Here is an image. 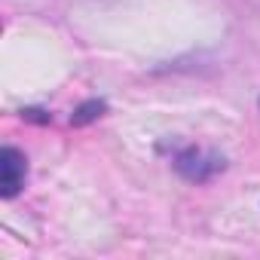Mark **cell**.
<instances>
[{
	"instance_id": "6da1fadb",
	"label": "cell",
	"mask_w": 260,
	"mask_h": 260,
	"mask_svg": "<svg viewBox=\"0 0 260 260\" xmlns=\"http://www.w3.org/2000/svg\"><path fill=\"white\" fill-rule=\"evenodd\" d=\"M226 169V159L217 150H205V147H187L175 156V172L193 184H205L214 175H220Z\"/></svg>"
},
{
	"instance_id": "7a4b0ae2",
	"label": "cell",
	"mask_w": 260,
	"mask_h": 260,
	"mask_svg": "<svg viewBox=\"0 0 260 260\" xmlns=\"http://www.w3.org/2000/svg\"><path fill=\"white\" fill-rule=\"evenodd\" d=\"M25 178H28L25 153L7 144L4 150H0V196H4V199L19 196V190L25 187Z\"/></svg>"
},
{
	"instance_id": "3957f363",
	"label": "cell",
	"mask_w": 260,
	"mask_h": 260,
	"mask_svg": "<svg viewBox=\"0 0 260 260\" xmlns=\"http://www.w3.org/2000/svg\"><path fill=\"white\" fill-rule=\"evenodd\" d=\"M104 110H107V104H104L101 98H89V101H83V104L71 113V125H86V122L98 119Z\"/></svg>"
},
{
	"instance_id": "277c9868",
	"label": "cell",
	"mask_w": 260,
	"mask_h": 260,
	"mask_svg": "<svg viewBox=\"0 0 260 260\" xmlns=\"http://www.w3.org/2000/svg\"><path fill=\"white\" fill-rule=\"evenodd\" d=\"M22 116H25V119H34V122H49V113H43V110H37V107L22 110Z\"/></svg>"
}]
</instances>
